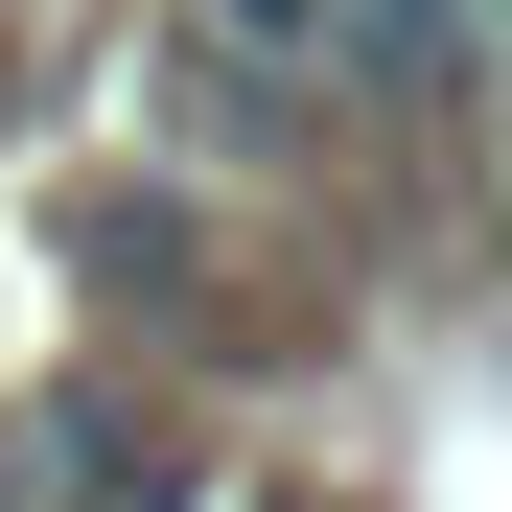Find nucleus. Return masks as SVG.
<instances>
[{"mask_svg": "<svg viewBox=\"0 0 512 512\" xmlns=\"http://www.w3.org/2000/svg\"><path fill=\"white\" fill-rule=\"evenodd\" d=\"M187 47L256 70V94H326V0H187Z\"/></svg>", "mask_w": 512, "mask_h": 512, "instance_id": "obj_2", "label": "nucleus"}, {"mask_svg": "<svg viewBox=\"0 0 512 512\" xmlns=\"http://www.w3.org/2000/svg\"><path fill=\"white\" fill-rule=\"evenodd\" d=\"M489 47H512V0H489Z\"/></svg>", "mask_w": 512, "mask_h": 512, "instance_id": "obj_4", "label": "nucleus"}, {"mask_svg": "<svg viewBox=\"0 0 512 512\" xmlns=\"http://www.w3.org/2000/svg\"><path fill=\"white\" fill-rule=\"evenodd\" d=\"M326 94L466 117V94H489V0H326Z\"/></svg>", "mask_w": 512, "mask_h": 512, "instance_id": "obj_1", "label": "nucleus"}, {"mask_svg": "<svg viewBox=\"0 0 512 512\" xmlns=\"http://www.w3.org/2000/svg\"><path fill=\"white\" fill-rule=\"evenodd\" d=\"M70 256H94L117 303H163V280H187V210H163V187H94V210H70Z\"/></svg>", "mask_w": 512, "mask_h": 512, "instance_id": "obj_3", "label": "nucleus"}]
</instances>
